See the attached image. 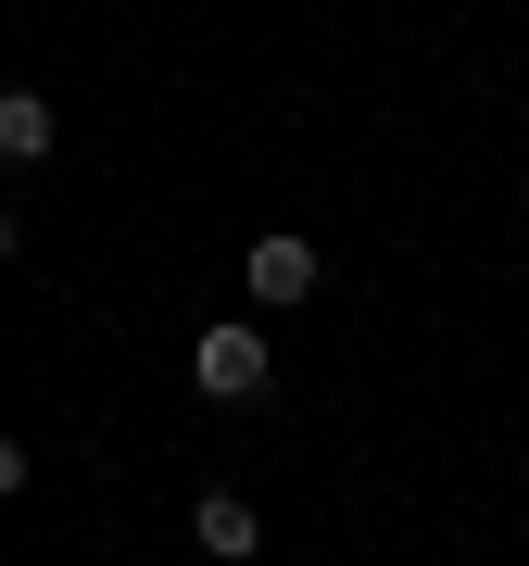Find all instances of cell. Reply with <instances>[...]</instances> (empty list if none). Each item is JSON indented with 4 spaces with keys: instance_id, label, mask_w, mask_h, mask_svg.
I'll return each instance as SVG.
<instances>
[{
    "instance_id": "1",
    "label": "cell",
    "mask_w": 529,
    "mask_h": 566,
    "mask_svg": "<svg viewBox=\"0 0 529 566\" xmlns=\"http://www.w3.org/2000/svg\"><path fill=\"white\" fill-rule=\"evenodd\" d=\"M189 390H203V403H264V390H278L264 378V327H240V315L203 327V340H189Z\"/></svg>"
},
{
    "instance_id": "2",
    "label": "cell",
    "mask_w": 529,
    "mask_h": 566,
    "mask_svg": "<svg viewBox=\"0 0 529 566\" xmlns=\"http://www.w3.org/2000/svg\"><path fill=\"white\" fill-rule=\"evenodd\" d=\"M240 290H252L264 315H290V303H315V240H303V227H264V240L240 252Z\"/></svg>"
},
{
    "instance_id": "3",
    "label": "cell",
    "mask_w": 529,
    "mask_h": 566,
    "mask_svg": "<svg viewBox=\"0 0 529 566\" xmlns=\"http://www.w3.org/2000/svg\"><path fill=\"white\" fill-rule=\"evenodd\" d=\"M189 542H203L215 566H252L264 554V504L252 491H203V504H189Z\"/></svg>"
},
{
    "instance_id": "4",
    "label": "cell",
    "mask_w": 529,
    "mask_h": 566,
    "mask_svg": "<svg viewBox=\"0 0 529 566\" xmlns=\"http://www.w3.org/2000/svg\"><path fill=\"white\" fill-rule=\"evenodd\" d=\"M51 139H63L51 88H0V164H51Z\"/></svg>"
},
{
    "instance_id": "5",
    "label": "cell",
    "mask_w": 529,
    "mask_h": 566,
    "mask_svg": "<svg viewBox=\"0 0 529 566\" xmlns=\"http://www.w3.org/2000/svg\"><path fill=\"white\" fill-rule=\"evenodd\" d=\"M13 491H25V441L0 428V504H13Z\"/></svg>"
},
{
    "instance_id": "6",
    "label": "cell",
    "mask_w": 529,
    "mask_h": 566,
    "mask_svg": "<svg viewBox=\"0 0 529 566\" xmlns=\"http://www.w3.org/2000/svg\"><path fill=\"white\" fill-rule=\"evenodd\" d=\"M13 240H25V227H13V202H0V264H13Z\"/></svg>"
}]
</instances>
